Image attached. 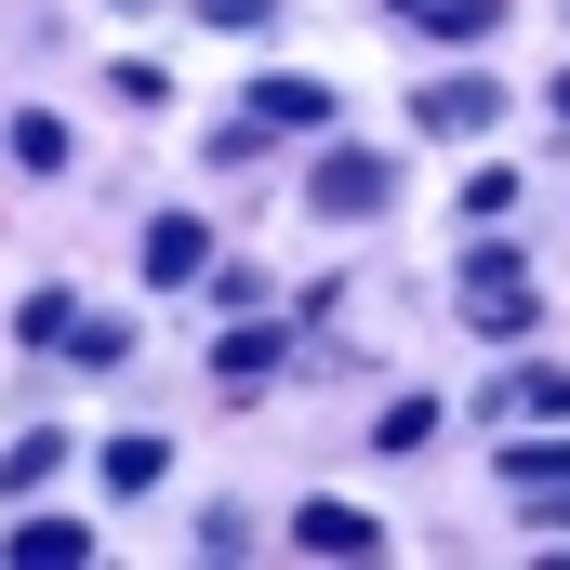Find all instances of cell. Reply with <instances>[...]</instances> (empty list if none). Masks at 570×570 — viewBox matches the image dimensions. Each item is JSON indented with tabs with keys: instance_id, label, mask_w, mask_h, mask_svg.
<instances>
[{
	"instance_id": "obj_1",
	"label": "cell",
	"mask_w": 570,
	"mask_h": 570,
	"mask_svg": "<svg viewBox=\"0 0 570 570\" xmlns=\"http://www.w3.org/2000/svg\"><path fill=\"white\" fill-rule=\"evenodd\" d=\"M305 199H318L332 226H372V213L399 199V159H385V146H318V173H305Z\"/></svg>"
},
{
	"instance_id": "obj_12",
	"label": "cell",
	"mask_w": 570,
	"mask_h": 570,
	"mask_svg": "<svg viewBox=\"0 0 570 570\" xmlns=\"http://www.w3.org/2000/svg\"><path fill=\"white\" fill-rule=\"evenodd\" d=\"M53 345H67V358H80V372H120V358H134V332H120V318H67V332H53Z\"/></svg>"
},
{
	"instance_id": "obj_9",
	"label": "cell",
	"mask_w": 570,
	"mask_h": 570,
	"mask_svg": "<svg viewBox=\"0 0 570 570\" xmlns=\"http://www.w3.org/2000/svg\"><path fill=\"white\" fill-rule=\"evenodd\" d=\"M385 13H399L412 40H491V27H504V0H385Z\"/></svg>"
},
{
	"instance_id": "obj_10",
	"label": "cell",
	"mask_w": 570,
	"mask_h": 570,
	"mask_svg": "<svg viewBox=\"0 0 570 570\" xmlns=\"http://www.w3.org/2000/svg\"><path fill=\"white\" fill-rule=\"evenodd\" d=\"M292 544H305V558H372L385 531H372L358 504H305V518H292Z\"/></svg>"
},
{
	"instance_id": "obj_17",
	"label": "cell",
	"mask_w": 570,
	"mask_h": 570,
	"mask_svg": "<svg viewBox=\"0 0 570 570\" xmlns=\"http://www.w3.org/2000/svg\"><path fill=\"white\" fill-rule=\"evenodd\" d=\"M67 318H80V305H67V292H53V279H40V292H27V305H13V332H27V345H53Z\"/></svg>"
},
{
	"instance_id": "obj_16",
	"label": "cell",
	"mask_w": 570,
	"mask_h": 570,
	"mask_svg": "<svg viewBox=\"0 0 570 570\" xmlns=\"http://www.w3.org/2000/svg\"><path fill=\"white\" fill-rule=\"evenodd\" d=\"M438 438V399H385V412H372V451H425Z\"/></svg>"
},
{
	"instance_id": "obj_15",
	"label": "cell",
	"mask_w": 570,
	"mask_h": 570,
	"mask_svg": "<svg viewBox=\"0 0 570 570\" xmlns=\"http://www.w3.org/2000/svg\"><path fill=\"white\" fill-rule=\"evenodd\" d=\"M13 173H67V120H53V107L13 120Z\"/></svg>"
},
{
	"instance_id": "obj_8",
	"label": "cell",
	"mask_w": 570,
	"mask_h": 570,
	"mask_svg": "<svg viewBox=\"0 0 570 570\" xmlns=\"http://www.w3.org/2000/svg\"><path fill=\"white\" fill-rule=\"evenodd\" d=\"M0 558H13V570H80V558H94V531H80V518H13Z\"/></svg>"
},
{
	"instance_id": "obj_18",
	"label": "cell",
	"mask_w": 570,
	"mask_h": 570,
	"mask_svg": "<svg viewBox=\"0 0 570 570\" xmlns=\"http://www.w3.org/2000/svg\"><path fill=\"white\" fill-rule=\"evenodd\" d=\"M199 13H213V27H266L279 0H199Z\"/></svg>"
},
{
	"instance_id": "obj_4",
	"label": "cell",
	"mask_w": 570,
	"mask_h": 570,
	"mask_svg": "<svg viewBox=\"0 0 570 570\" xmlns=\"http://www.w3.org/2000/svg\"><path fill=\"white\" fill-rule=\"evenodd\" d=\"M412 120H425V134H491V120H504V80H478V67H464V80H425Z\"/></svg>"
},
{
	"instance_id": "obj_5",
	"label": "cell",
	"mask_w": 570,
	"mask_h": 570,
	"mask_svg": "<svg viewBox=\"0 0 570 570\" xmlns=\"http://www.w3.org/2000/svg\"><path fill=\"white\" fill-rule=\"evenodd\" d=\"M491 425H570V372L558 358H518V372L491 385Z\"/></svg>"
},
{
	"instance_id": "obj_19",
	"label": "cell",
	"mask_w": 570,
	"mask_h": 570,
	"mask_svg": "<svg viewBox=\"0 0 570 570\" xmlns=\"http://www.w3.org/2000/svg\"><path fill=\"white\" fill-rule=\"evenodd\" d=\"M558 120H570V67H558Z\"/></svg>"
},
{
	"instance_id": "obj_7",
	"label": "cell",
	"mask_w": 570,
	"mask_h": 570,
	"mask_svg": "<svg viewBox=\"0 0 570 570\" xmlns=\"http://www.w3.org/2000/svg\"><path fill=\"white\" fill-rule=\"evenodd\" d=\"M199 266H213V226H199V213H159V226H146V279L199 292Z\"/></svg>"
},
{
	"instance_id": "obj_6",
	"label": "cell",
	"mask_w": 570,
	"mask_h": 570,
	"mask_svg": "<svg viewBox=\"0 0 570 570\" xmlns=\"http://www.w3.org/2000/svg\"><path fill=\"white\" fill-rule=\"evenodd\" d=\"M253 120H266V134H332V80L266 67V80H253Z\"/></svg>"
},
{
	"instance_id": "obj_14",
	"label": "cell",
	"mask_w": 570,
	"mask_h": 570,
	"mask_svg": "<svg viewBox=\"0 0 570 570\" xmlns=\"http://www.w3.org/2000/svg\"><path fill=\"white\" fill-rule=\"evenodd\" d=\"M53 464H67V438H53V425H27V438H13V451H0V491H40Z\"/></svg>"
},
{
	"instance_id": "obj_3",
	"label": "cell",
	"mask_w": 570,
	"mask_h": 570,
	"mask_svg": "<svg viewBox=\"0 0 570 570\" xmlns=\"http://www.w3.org/2000/svg\"><path fill=\"white\" fill-rule=\"evenodd\" d=\"M504 504L531 518V531H570V438H504Z\"/></svg>"
},
{
	"instance_id": "obj_11",
	"label": "cell",
	"mask_w": 570,
	"mask_h": 570,
	"mask_svg": "<svg viewBox=\"0 0 570 570\" xmlns=\"http://www.w3.org/2000/svg\"><path fill=\"white\" fill-rule=\"evenodd\" d=\"M94 478H107V504H120V491H159V478H173V438H107Z\"/></svg>"
},
{
	"instance_id": "obj_13",
	"label": "cell",
	"mask_w": 570,
	"mask_h": 570,
	"mask_svg": "<svg viewBox=\"0 0 570 570\" xmlns=\"http://www.w3.org/2000/svg\"><path fill=\"white\" fill-rule=\"evenodd\" d=\"M266 372H279V332H226L213 345V385H266Z\"/></svg>"
},
{
	"instance_id": "obj_2",
	"label": "cell",
	"mask_w": 570,
	"mask_h": 570,
	"mask_svg": "<svg viewBox=\"0 0 570 570\" xmlns=\"http://www.w3.org/2000/svg\"><path fill=\"white\" fill-rule=\"evenodd\" d=\"M451 305H464V332H531V305H544V292H531V266H518L504 239H478V253H464V292H451Z\"/></svg>"
}]
</instances>
